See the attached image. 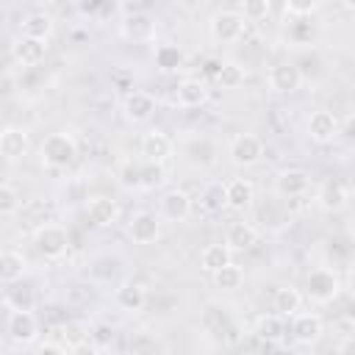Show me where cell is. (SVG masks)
<instances>
[{
    "label": "cell",
    "instance_id": "3",
    "mask_svg": "<svg viewBox=\"0 0 355 355\" xmlns=\"http://www.w3.org/2000/svg\"><path fill=\"white\" fill-rule=\"evenodd\" d=\"M338 288H341V280L336 275V269H327V266H319V269H311L308 277H305V294L313 300V302H333L338 297Z\"/></svg>",
    "mask_w": 355,
    "mask_h": 355
},
{
    "label": "cell",
    "instance_id": "26",
    "mask_svg": "<svg viewBox=\"0 0 355 355\" xmlns=\"http://www.w3.org/2000/svg\"><path fill=\"white\" fill-rule=\"evenodd\" d=\"M272 308L277 316H294L302 308V294L294 286H280L272 297Z\"/></svg>",
    "mask_w": 355,
    "mask_h": 355
},
{
    "label": "cell",
    "instance_id": "35",
    "mask_svg": "<svg viewBox=\"0 0 355 355\" xmlns=\"http://www.w3.org/2000/svg\"><path fill=\"white\" fill-rule=\"evenodd\" d=\"M19 205H22L19 191H17L14 186L0 183V216H11V214H17V211H19Z\"/></svg>",
    "mask_w": 355,
    "mask_h": 355
},
{
    "label": "cell",
    "instance_id": "9",
    "mask_svg": "<svg viewBox=\"0 0 355 355\" xmlns=\"http://www.w3.org/2000/svg\"><path fill=\"white\" fill-rule=\"evenodd\" d=\"M266 83H269V89L277 92V94H291V92H297V89L302 86V72H300L297 64L280 61V64H275V67L269 69Z\"/></svg>",
    "mask_w": 355,
    "mask_h": 355
},
{
    "label": "cell",
    "instance_id": "12",
    "mask_svg": "<svg viewBox=\"0 0 355 355\" xmlns=\"http://www.w3.org/2000/svg\"><path fill=\"white\" fill-rule=\"evenodd\" d=\"M86 219H89V225H94V227H111V225L119 219V205H116V200H111V197H105V194L89 197V200H86Z\"/></svg>",
    "mask_w": 355,
    "mask_h": 355
},
{
    "label": "cell",
    "instance_id": "34",
    "mask_svg": "<svg viewBox=\"0 0 355 355\" xmlns=\"http://www.w3.org/2000/svg\"><path fill=\"white\" fill-rule=\"evenodd\" d=\"M269 11H272L269 0H247V3H241V8H239V14H241L247 22L266 19V17H269Z\"/></svg>",
    "mask_w": 355,
    "mask_h": 355
},
{
    "label": "cell",
    "instance_id": "5",
    "mask_svg": "<svg viewBox=\"0 0 355 355\" xmlns=\"http://www.w3.org/2000/svg\"><path fill=\"white\" fill-rule=\"evenodd\" d=\"M305 130H308L311 141H316V144H330V141L341 133V122H338V116H336L333 111L319 108V111H313V114L308 116Z\"/></svg>",
    "mask_w": 355,
    "mask_h": 355
},
{
    "label": "cell",
    "instance_id": "41",
    "mask_svg": "<svg viewBox=\"0 0 355 355\" xmlns=\"http://www.w3.org/2000/svg\"><path fill=\"white\" fill-rule=\"evenodd\" d=\"M11 313H14V308H11V305H8V300L3 297V300H0V324H6Z\"/></svg>",
    "mask_w": 355,
    "mask_h": 355
},
{
    "label": "cell",
    "instance_id": "8",
    "mask_svg": "<svg viewBox=\"0 0 355 355\" xmlns=\"http://www.w3.org/2000/svg\"><path fill=\"white\" fill-rule=\"evenodd\" d=\"M6 333L14 344H33L39 338V322L33 316V311H14L6 322Z\"/></svg>",
    "mask_w": 355,
    "mask_h": 355
},
{
    "label": "cell",
    "instance_id": "28",
    "mask_svg": "<svg viewBox=\"0 0 355 355\" xmlns=\"http://www.w3.org/2000/svg\"><path fill=\"white\" fill-rule=\"evenodd\" d=\"M252 333H255L261 341H280L283 333H286L283 316H277V313H263V316H258Z\"/></svg>",
    "mask_w": 355,
    "mask_h": 355
},
{
    "label": "cell",
    "instance_id": "32",
    "mask_svg": "<svg viewBox=\"0 0 355 355\" xmlns=\"http://www.w3.org/2000/svg\"><path fill=\"white\" fill-rule=\"evenodd\" d=\"M139 178H141V189H155L166 180V172H164V164H139Z\"/></svg>",
    "mask_w": 355,
    "mask_h": 355
},
{
    "label": "cell",
    "instance_id": "23",
    "mask_svg": "<svg viewBox=\"0 0 355 355\" xmlns=\"http://www.w3.org/2000/svg\"><path fill=\"white\" fill-rule=\"evenodd\" d=\"M114 302L122 311H141V305L147 302V288L136 280H125L116 291H114Z\"/></svg>",
    "mask_w": 355,
    "mask_h": 355
},
{
    "label": "cell",
    "instance_id": "37",
    "mask_svg": "<svg viewBox=\"0 0 355 355\" xmlns=\"http://www.w3.org/2000/svg\"><path fill=\"white\" fill-rule=\"evenodd\" d=\"M119 183H122L125 189H141L139 164H133V161H125V164L119 166Z\"/></svg>",
    "mask_w": 355,
    "mask_h": 355
},
{
    "label": "cell",
    "instance_id": "18",
    "mask_svg": "<svg viewBox=\"0 0 355 355\" xmlns=\"http://www.w3.org/2000/svg\"><path fill=\"white\" fill-rule=\"evenodd\" d=\"M122 36L133 39V42H153L155 39V19L144 11L128 14L125 22H122Z\"/></svg>",
    "mask_w": 355,
    "mask_h": 355
},
{
    "label": "cell",
    "instance_id": "2",
    "mask_svg": "<svg viewBox=\"0 0 355 355\" xmlns=\"http://www.w3.org/2000/svg\"><path fill=\"white\" fill-rule=\"evenodd\" d=\"M33 244H36L39 255H44L47 261H58L69 252V233L64 225L44 222L33 230Z\"/></svg>",
    "mask_w": 355,
    "mask_h": 355
},
{
    "label": "cell",
    "instance_id": "17",
    "mask_svg": "<svg viewBox=\"0 0 355 355\" xmlns=\"http://www.w3.org/2000/svg\"><path fill=\"white\" fill-rule=\"evenodd\" d=\"M31 147V136L25 128H3L0 130V155H6L8 161H19Z\"/></svg>",
    "mask_w": 355,
    "mask_h": 355
},
{
    "label": "cell",
    "instance_id": "29",
    "mask_svg": "<svg viewBox=\"0 0 355 355\" xmlns=\"http://www.w3.org/2000/svg\"><path fill=\"white\" fill-rule=\"evenodd\" d=\"M153 58H155V67L161 72H175V69L183 67V50L178 44H169V42L166 44H158L153 50Z\"/></svg>",
    "mask_w": 355,
    "mask_h": 355
},
{
    "label": "cell",
    "instance_id": "6",
    "mask_svg": "<svg viewBox=\"0 0 355 355\" xmlns=\"http://www.w3.org/2000/svg\"><path fill=\"white\" fill-rule=\"evenodd\" d=\"M227 155L236 166H252L263 155V141L255 133H239V136H233V141L227 147Z\"/></svg>",
    "mask_w": 355,
    "mask_h": 355
},
{
    "label": "cell",
    "instance_id": "7",
    "mask_svg": "<svg viewBox=\"0 0 355 355\" xmlns=\"http://www.w3.org/2000/svg\"><path fill=\"white\" fill-rule=\"evenodd\" d=\"M122 114H125L128 122L144 125V122H150L153 114H155V97H153L150 92H139V89H136V92H128L125 100H122Z\"/></svg>",
    "mask_w": 355,
    "mask_h": 355
},
{
    "label": "cell",
    "instance_id": "1",
    "mask_svg": "<svg viewBox=\"0 0 355 355\" xmlns=\"http://www.w3.org/2000/svg\"><path fill=\"white\" fill-rule=\"evenodd\" d=\"M78 155V144L69 133H50L39 147V161L47 169H67Z\"/></svg>",
    "mask_w": 355,
    "mask_h": 355
},
{
    "label": "cell",
    "instance_id": "24",
    "mask_svg": "<svg viewBox=\"0 0 355 355\" xmlns=\"http://www.w3.org/2000/svg\"><path fill=\"white\" fill-rule=\"evenodd\" d=\"M55 22L47 11H31L25 19H22V36L28 39H36V42H47L50 33H53Z\"/></svg>",
    "mask_w": 355,
    "mask_h": 355
},
{
    "label": "cell",
    "instance_id": "38",
    "mask_svg": "<svg viewBox=\"0 0 355 355\" xmlns=\"http://www.w3.org/2000/svg\"><path fill=\"white\" fill-rule=\"evenodd\" d=\"M319 8L316 0H288L286 3V14L288 17H311Z\"/></svg>",
    "mask_w": 355,
    "mask_h": 355
},
{
    "label": "cell",
    "instance_id": "31",
    "mask_svg": "<svg viewBox=\"0 0 355 355\" xmlns=\"http://www.w3.org/2000/svg\"><path fill=\"white\" fill-rule=\"evenodd\" d=\"M200 205H202V211H208V214H216V211L227 208V205H225V183H208V186L200 191Z\"/></svg>",
    "mask_w": 355,
    "mask_h": 355
},
{
    "label": "cell",
    "instance_id": "22",
    "mask_svg": "<svg viewBox=\"0 0 355 355\" xmlns=\"http://www.w3.org/2000/svg\"><path fill=\"white\" fill-rule=\"evenodd\" d=\"M44 53H47V44H44V42H36V39H28V36H19V39L11 44V55H14V61L22 64V67L39 64V61L44 58Z\"/></svg>",
    "mask_w": 355,
    "mask_h": 355
},
{
    "label": "cell",
    "instance_id": "33",
    "mask_svg": "<svg viewBox=\"0 0 355 355\" xmlns=\"http://www.w3.org/2000/svg\"><path fill=\"white\" fill-rule=\"evenodd\" d=\"M216 78H219V83H222V86L236 89V86L244 80V67H239L236 61H222V64H219V69H216Z\"/></svg>",
    "mask_w": 355,
    "mask_h": 355
},
{
    "label": "cell",
    "instance_id": "27",
    "mask_svg": "<svg viewBox=\"0 0 355 355\" xmlns=\"http://www.w3.org/2000/svg\"><path fill=\"white\" fill-rule=\"evenodd\" d=\"M227 263H233V252L225 247V244H208L202 252H200V266L205 269V272H219L222 266H227Z\"/></svg>",
    "mask_w": 355,
    "mask_h": 355
},
{
    "label": "cell",
    "instance_id": "21",
    "mask_svg": "<svg viewBox=\"0 0 355 355\" xmlns=\"http://www.w3.org/2000/svg\"><path fill=\"white\" fill-rule=\"evenodd\" d=\"M255 241H258V233H255V227L250 222H230L227 230H225V247L230 252L250 250Z\"/></svg>",
    "mask_w": 355,
    "mask_h": 355
},
{
    "label": "cell",
    "instance_id": "39",
    "mask_svg": "<svg viewBox=\"0 0 355 355\" xmlns=\"http://www.w3.org/2000/svg\"><path fill=\"white\" fill-rule=\"evenodd\" d=\"M36 355H67V347H61L58 341H44V344H39Z\"/></svg>",
    "mask_w": 355,
    "mask_h": 355
},
{
    "label": "cell",
    "instance_id": "19",
    "mask_svg": "<svg viewBox=\"0 0 355 355\" xmlns=\"http://www.w3.org/2000/svg\"><path fill=\"white\" fill-rule=\"evenodd\" d=\"M275 186H277V194H283V197H288V200H297V197H302V194L308 191L311 178H308V172H302V169H283V172L275 178Z\"/></svg>",
    "mask_w": 355,
    "mask_h": 355
},
{
    "label": "cell",
    "instance_id": "30",
    "mask_svg": "<svg viewBox=\"0 0 355 355\" xmlns=\"http://www.w3.org/2000/svg\"><path fill=\"white\" fill-rule=\"evenodd\" d=\"M241 283H244V269L239 263H227L219 272H214V286L222 291H236L241 288Z\"/></svg>",
    "mask_w": 355,
    "mask_h": 355
},
{
    "label": "cell",
    "instance_id": "36",
    "mask_svg": "<svg viewBox=\"0 0 355 355\" xmlns=\"http://www.w3.org/2000/svg\"><path fill=\"white\" fill-rule=\"evenodd\" d=\"M8 305L14 308V311H31L33 308V288H28V286H17V288H11L8 291Z\"/></svg>",
    "mask_w": 355,
    "mask_h": 355
},
{
    "label": "cell",
    "instance_id": "13",
    "mask_svg": "<svg viewBox=\"0 0 355 355\" xmlns=\"http://www.w3.org/2000/svg\"><path fill=\"white\" fill-rule=\"evenodd\" d=\"M347 200H349V191H347V186H344L341 180H336V178L322 180L319 189H316V205H319L322 211H327V214L341 211V208L347 205Z\"/></svg>",
    "mask_w": 355,
    "mask_h": 355
},
{
    "label": "cell",
    "instance_id": "20",
    "mask_svg": "<svg viewBox=\"0 0 355 355\" xmlns=\"http://www.w3.org/2000/svg\"><path fill=\"white\" fill-rule=\"evenodd\" d=\"M255 200V186L247 178H233L230 183H225V205L233 211H244L250 208Z\"/></svg>",
    "mask_w": 355,
    "mask_h": 355
},
{
    "label": "cell",
    "instance_id": "10",
    "mask_svg": "<svg viewBox=\"0 0 355 355\" xmlns=\"http://www.w3.org/2000/svg\"><path fill=\"white\" fill-rule=\"evenodd\" d=\"M128 236L133 244H153L161 236V219L150 211H139L128 219Z\"/></svg>",
    "mask_w": 355,
    "mask_h": 355
},
{
    "label": "cell",
    "instance_id": "25",
    "mask_svg": "<svg viewBox=\"0 0 355 355\" xmlns=\"http://www.w3.org/2000/svg\"><path fill=\"white\" fill-rule=\"evenodd\" d=\"M28 272V261L17 250H0V283H17Z\"/></svg>",
    "mask_w": 355,
    "mask_h": 355
},
{
    "label": "cell",
    "instance_id": "40",
    "mask_svg": "<svg viewBox=\"0 0 355 355\" xmlns=\"http://www.w3.org/2000/svg\"><path fill=\"white\" fill-rule=\"evenodd\" d=\"M72 355H97V347L89 344V341H80V344L72 347Z\"/></svg>",
    "mask_w": 355,
    "mask_h": 355
},
{
    "label": "cell",
    "instance_id": "16",
    "mask_svg": "<svg viewBox=\"0 0 355 355\" xmlns=\"http://www.w3.org/2000/svg\"><path fill=\"white\" fill-rule=\"evenodd\" d=\"M191 214V197L183 189H169L161 197V216L169 222H183Z\"/></svg>",
    "mask_w": 355,
    "mask_h": 355
},
{
    "label": "cell",
    "instance_id": "14",
    "mask_svg": "<svg viewBox=\"0 0 355 355\" xmlns=\"http://www.w3.org/2000/svg\"><path fill=\"white\" fill-rule=\"evenodd\" d=\"M208 100V83L202 78H183L175 89V103L180 108H200Z\"/></svg>",
    "mask_w": 355,
    "mask_h": 355
},
{
    "label": "cell",
    "instance_id": "11",
    "mask_svg": "<svg viewBox=\"0 0 355 355\" xmlns=\"http://www.w3.org/2000/svg\"><path fill=\"white\" fill-rule=\"evenodd\" d=\"M172 150H175V144L164 130H147L139 141V153L150 164H164L172 155Z\"/></svg>",
    "mask_w": 355,
    "mask_h": 355
},
{
    "label": "cell",
    "instance_id": "15",
    "mask_svg": "<svg viewBox=\"0 0 355 355\" xmlns=\"http://www.w3.org/2000/svg\"><path fill=\"white\" fill-rule=\"evenodd\" d=\"M324 333V324L316 313H294L291 316V338L297 344H316Z\"/></svg>",
    "mask_w": 355,
    "mask_h": 355
},
{
    "label": "cell",
    "instance_id": "4",
    "mask_svg": "<svg viewBox=\"0 0 355 355\" xmlns=\"http://www.w3.org/2000/svg\"><path fill=\"white\" fill-rule=\"evenodd\" d=\"M208 31H211V36L216 42H225V44L227 42H239L244 36V31H247V19L236 8H222V11H216L211 17Z\"/></svg>",
    "mask_w": 355,
    "mask_h": 355
}]
</instances>
